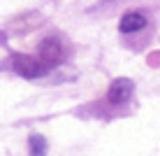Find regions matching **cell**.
Instances as JSON below:
<instances>
[{
    "instance_id": "cell-4",
    "label": "cell",
    "mask_w": 160,
    "mask_h": 156,
    "mask_svg": "<svg viewBox=\"0 0 160 156\" xmlns=\"http://www.w3.org/2000/svg\"><path fill=\"white\" fill-rule=\"evenodd\" d=\"M144 26H146V16L142 12H128L121 19L118 28H121V33H135V30H142Z\"/></svg>"
},
{
    "instance_id": "cell-1",
    "label": "cell",
    "mask_w": 160,
    "mask_h": 156,
    "mask_svg": "<svg viewBox=\"0 0 160 156\" xmlns=\"http://www.w3.org/2000/svg\"><path fill=\"white\" fill-rule=\"evenodd\" d=\"M14 68L21 72V75H26V77H42V75H47L49 72V65L44 63L42 58H32V56H19L14 61Z\"/></svg>"
},
{
    "instance_id": "cell-5",
    "label": "cell",
    "mask_w": 160,
    "mask_h": 156,
    "mask_svg": "<svg viewBox=\"0 0 160 156\" xmlns=\"http://www.w3.org/2000/svg\"><path fill=\"white\" fill-rule=\"evenodd\" d=\"M47 154V140L42 135H30V156H44Z\"/></svg>"
},
{
    "instance_id": "cell-3",
    "label": "cell",
    "mask_w": 160,
    "mask_h": 156,
    "mask_svg": "<svg viewBox=\"0 0 160 156\" xmlns=\"http://www.w3.org/2000/svg\"><path fill=\"white\" fill-rule=\"evenodd\" d=\"M40 58L49 65V68H51V65H56V63H60V61L65 58L63 44H60L58 40H53V37H47V40L40 44Z\"/></svg>"
},
{
    "instance_id": "cell-2",
    "label": "cell",
    "mask_w": 160,
    "mask_h": 156,
    "mask_svg": "<svg viewBox=\"0 0 160 156\" xmlns=\"http://www.w3.org/2000/svg\"><path fill=\"white\" fill-rule=\"evenodd\" d=\"M132 91H135V84H132L130 79H125V77H121V79L112 82V86H109V91H107V100L112 105H123L125 100L132 96Z\"/></svg>"
}]
</instances>
